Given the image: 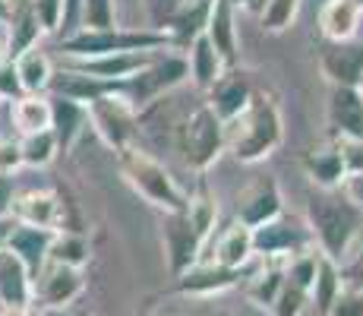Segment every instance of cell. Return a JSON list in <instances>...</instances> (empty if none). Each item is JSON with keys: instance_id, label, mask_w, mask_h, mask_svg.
Instances as JSON below:
<instances>
[{"instance_id": "cell-1", "label": "cell", "mask_w": 363, "mask_h": 316, "mask_svg": "<svg viewBox=\"0 0 363 316\" xmlns=\"http://www.w3.org/2000/svg\"><path fill=\"white\" fill-rule=\"evenodd\" d=\"M284 139V121L278 98L272 92H253L250 104L225 124V149L240 165H256L269 158Z\"/></svg>"}, {"instance_id": "cell-2", "label": "cell", "mask_w": 363, "mask_h": 316, "mask_svg": "<svg viewBox=\"0 0 363 316\" xmlns=\"http://www.w3.org/2000/svg\"><path fill=\"white\" fill-rule=\"evenodd\" d=\"M306 228H310L313 241L319 244V253L338 263L354 244V237L363 231V212L351 206L338 190H332V193L316 190L306 200Z\"/></svg>"}, {"instance_id": "cell-3", "label": "cell", "mask_w": 363, "mask_h": 316, "mask_svg": "<svg viewBox=\"0 0 363 316\" xmlns=\"http://www.w3.org/2000/svg\"><path fill=\"white\" fill-rule=\"evenodd\" d=\"M117 165H121V174L133 187V193H139L149 206L162 209L164 215L186 209V193L174 180V174L164 168V161H158L152 152L130 146V149L117 152Z\"/></svg>"}, {"instance_id": "cell-4", "label": "cell", "mask_w": 363, "mask_h": 316, "mask_svg": "<svg viewBox=\"0 0 363 316\" xmlns=\"http://www.w3.org/2000/svg\"><path fill=\"white\" fill-rule=\"evenodd\" d=\"M64 60H86L101 54H130V51H174L171 35L152 29H104V32H76L60 45Z\"/></svg>"}, {"instance_id": "cell-5", "label": "cell", "mask_w": 363, "mask_h": 316, "mask_svg": "<svg viewBox=\"0 0 363 316\" xmlns=\"http://www.w3.org/2000/svg\"><path fill=\"white\" fill-rule=\"evenodd\" d=\"M174 146L184 165L202 178L225 152V124L212 114L208 104H199L174 126Z\"/></svg>"}, {"instance_id": "cell-6", "label": "cell", "mask_w": 363, "mask_h": 316, "mask_svg": "<svg viewBox=\"0 0 363 316\" xmlns=\"http://www.w3.org/2000/svg\"><path fill=\"white\" fill-rule=\"evenodd\" d=\"M190 80V67H186V58L180 51H158L155 60L145 70H139L136 76H130L123 82V98L139 111L152 108L155 102H162L167 92H174L177 86Z\"/></svg>"}, {"instance_id": "cell-7", "label": "cell", "mask_w": 363, "mask_h": 316, "mask_svg": "<svg viewBox=\"0 0 363 316\" xmlns=\"http://www.w3.org/2000/svg\"><path fill=\"white\" fill-rule=\"evenodd\" d=\"M86 114H89V126L99 133V139L108 149L123 152L130 146H136L139 114L121 92L99 95L95 102L86 104Z\"/></svg>"}, {"instance_id": "cell-8", "label": "cell", "mask_w": 363, "mask_h": 316, "mask_svg": "<svg viewBox=\"0 0 363 316\" xmlns=\"http://www.w3.org/2000/svg\"><path fill=\"white\" fill-rule=\"evenodd\" d=\"M82 291H86V272L48 263L45 269L35 276L32 310H57V307H69L82 298Z\"/></svg>"}, {"instance_id": "cell-9", "label": "cell", "mask_w": 363, "mask_h": 316, "mask_svg": "<svg viewBox=\"0 0 363 316\" xmlns=\"http://www.w3.org/2000/svg\"><path fill=\"white\" fill-rule=\"evenodd\" d=\"M10 219L45 231H67V202L57 190H23L13 196Z\"/></svg>"}, {"instance_id": "cell-10", "label": "cell", "mask_w": 363, "mask_h": 316, "mask_svg": "<svg viewBox=\"0 0 363 316\" xmlns=\"http://www.w3.org/2000/svg\"><path fill=\"white\" fill-rule=\"evenodd\" d=\"M278 215H284L281 187H278V180L269 178V174L256 178L253 184H247L237 193V222L247 224L250 231L275 222Z\"/></svg>"}, {"instance_id": "cell-11", "label": "cell", "mask_w": 363, "mask_h": 316, "mask_svg": "<svg viewBox=\"0 0 363 316\" xmlns=\"http://www.w3.org/2000/svg\"><path fill=\"white\" fill-rule=\"evenodd\" d=\"M162 241H164V253H167V269H171L174 278L184 276L186 269H193L202 259V253H206V244L199 241V234L193 231V224L184 212L164 215Z\"/></svg>"}, {"instance_id": "cell-12", "label": "cell", "mask_w": 363, "mask_h": 316, "mask_svg": "<svg viewBox=\"0 0 363 316\" xmlns=\"http://www.w3.org/2000/svg\"><path fill=\"white\" fill-rule=\"evenodd\" d=\"M319 70L332 89H357L363 76V41H325L319 48Z\"/></svg>"}, {"instance_id": "cell-13", "label": "cell", "mask_w": 363, "mask_h": 316, "mask_svg": "<svg viewBox=\"0 0 363 316\" xmlns=\"http://www.w3.org/2000/svg\"><path fill=\"white\" fill-rule=\"evenodd\" d=\"M310 241V228L297 224L288 215H278L275 222L253 228V253H259L265 259H288L294 253L306 250Z\"/></svg>"}, {"instance_id": "cell-14", "label": "cell", "mask_w": 363, "mask_h": 316, "mask_svg": "<svg viewBox=\"0 0 363 316\" xmlns=\"http://www.w3.org/2000/svg\"><path fill=\"white\" fill-rule=\"evenodd\" d=\"M253 92L256 89H253V82H250V73L240 67H234V70H225V73L215 80V86L206 92L208 95L206 104L212 108V114L218 117L221 124H228L247 108Z\"/></svg>"}, {"instance_id": "cell-15", "label": "cell", "mask_w": 363, "mask_h": 316, "mask_svg": "<svg viewBox=\"0 0 363 316\" xmlns=\"http://www.w3.org/2000/svg\"><path fill=\"white\" fill-rule=\"evenodd\" d=\"M158 51H130V54H101V58H86V60H64V67L79 70V73L92 76L101 82H127L139 70H145L155 60Z\"/></svg>"}, {"instance_id": "cell-16", "label": "cell", "mask_w": 363, "mask_h": 316, "mask_svg": "<svg viewBox=\"0 0 363 316\" xmlns=\"http://www.w3.org/2000/svg\"><path fill=\"white\" fill-rule=\"evenodd\" d=\"M243 269H225V266H215V263H199L193 269H186L184 276L174 278V291L184 294V298H215V294L228 291V288L240 285Z\"/></svg>"}, {"instance_id": "cell-17", "label": "cell", "mask_w": 363, "mask_h": 316, "mask_svg": "<svg viewBox=\"0 0 363 316\" xmlns=\"http://www.w3.org/2000/svg\"><path fill=\"white\" fill-rule=\"evenodd\" d=\"M332 139H363V95L360 89H332L325 104Z\"/></svg>"}, {"instance_id": "cell-18", "label": "cell", "mask_w": 363, "mask_h": 316, "mask_svg": "<svg viewBox=\"0 0 363 316\" xmlns=\"http://www.w3.org/2000/svg\"><path fill=\"white\" fill-rule=\"evenodd\" d=\"M300 165H303V174L316 184V190H325V193H332V190H341L345 184V161H341V149H338V139H325V143H316L310 146V149L303 152V158H300Z\"/></svg>"}, {"instance_id": "cell-19", "label": "cell", "mask_w": 363, "mask_h": 316, "mask_svg": "<svg viewBox=\"0 0 363 316\" xmlns=\"http://www.w3.org/2000/svg\"><path fill=\"white\" fill-rule=\"evenodd\" d=\"M234 6L231 0H212L208 6V19H206V38L212 41L215 54L221 58L225 70H234L237 67V58H240V45H237V26H234Z\"/></svg>"}, {"instance_id": "cell-20", "label": "cell", "mask_w": 363, "mask_h": 316, "mask_svg": "<svg viewBox=\"0 0 363 316\" xmlns=\"http://www.w3.org/2000/svg\"><path fill=\"white\" fill-rule=\"evenodd\" d=\"M54 241V231L45 228H32V224H13L10 231V241H6V250L19 259V263L29 269L32 282L41 269L48 266V250H51Z\"/></svg>"}, {"instance_id": "cell-21", "label": "cell", "mask_w": 363, "mask_h": 316, "mask_svg": "<svg viewBox=\"0 0 363 316\" xmlns=\"http://www.w3.org/2000/svg\"><path fill=\"white\" fill-rule=\"evenodd\" d=\"M4 35H6V60L38 48V38L45 32H41L38 19H35L29 0H13L10 4V16H6V23H4Z\"/></svg>"}, {"instance_id": "cell-22", "label": "cell", "mask_w": 363, "mask_h": 316, "mask_svg": "<svg viewBox=\"0 0 363 316\" xmlns=\"http://www.w3.org/2000/svg\"><path fill=\"white\" fill-rule=\"evenodd\" d=\"M10 67H13V80H16L23 95H48L51 80H54V63L41 48H32V51L13 58Z\"/></svg>"}, {"instance_id": "cell-23", "label": "cell", "mask_w": 363, "mask_h": 316, "mask_svg": "<svg viewBox=\"0 0 363 316\" xmlns=\"http://www.w3.org/2000/svg\"><path fill=\"white\" fill-rule=\"evenodd\" d=\"M363 6L357 0H325L319 10V29L325 41H354L360 29Z\"/></svg>"}, {"instance_id": "cell-24", "label": "cell", "mask_w": 363, "mask_h": 316, "mask_svg": "<svg viewBox=\"0 0 363 316\" xmlns=\"http://www.w3.org/2000/svg\"><path fill=\"white\" fill-rule=\"evenodd\" d=\"M48 98H51V133L57 139V149L69 152L76 146V139L82 136V130L89 126L86 104L69 102V98L60 95H48Z\"/></svg>"}, {"instance_id": "cell-25", "label": "cell", "mask_w": 363, "mask_h": 316, "mask_svg": "<svg viewBox=\"0 0 363 316\" xmlns=\"http://www.w3.org/2000/svg\"><path fill=\"white\" fill-rule=\"evenodd\" d=\"M253 259V231L240 222H231L218 237H215V256L202 263H215L225 269H243Z\"/></svg>"}, {"instance_id": "cell-26", "label": "cell", "mask_w": 363, "mask_h": 316, "mask_svg": "<svg viewBox=\"0 0 363 316\" xmlns=\"http://www.w3.org/2000/svg\"><path fill=\"white\" fill-rule=\"evenodd\" d=\"M35 282L10 250H0V307H32Z\"/></svg>"}, {"instance_id": "cell-27", "label": "cell", "mask_w": 363, "mask_h": 316, "mask_svg": "<svg viewBox=\"0 0 363 316\" xmlns=\"http://www.w3.org/2000/svg\"><path fill=\"white\" fill-rule=\"evenodd\" d=\"M10 121L16 136L51 130V98L48 95H19L10 102Z\"/></svg>"}, {"instance_id": "cell-28", "label": "cell", "mask_w": 363, "mask_h": 316, "mask_svg": "<svg viewBox=\"0 0 363 316\" xmlns=\"http://www.w3.org/2000/svg\"><path fill=\"white\" fill-rule=\"evenodd\" d=\"M184 215L190 219L193 231L199 234V241H202V244L212 241V234H215V222H218V200H215V193H212V187H208V180H206V178H199V180H196V190H193V193L186 196V209H184Z\"/></svg>"}, {"instance_id": "cell-29", "label": "cell", "mask_w": 363, "mask_h": 316, "mask_svg": "<svg viewBox=\"0 0 363 316\" xmlns=\"http://www.w3.org/2000/svg\"><path fill=\"white\" fill-rule=\"evenodd\" d=\"M184 58H186V67H190V80L196 82V89H202V92H208V89L215 86V80L225 73V63H221V58L215 54L212 41H208L206 35H199V38L190 41Z\"/></svg>"}, {"instance_id": "cell-30", "label": "cell", "mask_w": 363, "mask_h": 316, "mask_svg": "<svg viewBox=\"0 0 363 316\" xmlns=\"http://www.w3.org/2000/svg\"><path fill=\"white\" fill-rule=\"evenodd\" d=\"M281 288H284V259H265V266L250 276L243 291H247L250 304H256L259 310H272Z\"/></svg>"}, {"instance_id": "cell-31", "label": "cell", "mask_w": 363, "mask_h": 316, "mask_svg": "<svg viewBox=\"0 0 363 316\" xmlns=\"http://www.w3.org/2000/svg\"><path fill=\"white\" fill-rule=\"evenodd\" d=\"M341 294V278H338V266L332 263V259H325L323 253H319V263H316V278H313L310 285V310L313 316H329L332 304L338 300Z\"/></svg>"}, {"instance_id": "cell-32", "label": "cell", "mask_w": 363, "mask_h": 316, "mask_svg": "<svg viewBox=\"0 0 363 316\" xmlns=\"http://www.w3.org/2000/svg\"><path fill=\"white\" fill-rule=\"evenodd\" d=\"M89 253H92V247H89V237L82 231H54L48 263L69 266V269H86Z\"/></svg>"}, {"instance_id": "cell-33", "label": "cell", "mask_w": 363, "mask_h": 316, "mask_svg": "<svg viewBox=\"0 0 363 316\" xmlns=\"http://www.w3.org/2000/svg\"><path fill=\"white\" fill-rule=\"evenodd\" d=\"M19 152H23V168H48L60 156L57 139L51 130L32 133V136H19Z\"/></svg>"}, {"instance_id": "cell-34", "label": "cell", "mask_w": 363, "mask_h": 316, "mask_svg": "<svg viewBox=\"0 0 363 316\" xmlns=\"http://www.w3.org/2000/svg\"><path fill=\"white\" fill-rule=\"evenodd\" d=\"M79 29L82 32L117 29V4L114 0H82L79 4Z\"/></svg>"}, {"instance_id": "cell-35", "label": "cell", "mask_w": 363, "mask_h": 316, "mask_svg": "<svg viewBox=\"0 0 363 316\" xmlns=\"http://www.w3.org/2000/svg\"><path fill=\"white\" fill-rule=\"evenodd\" d=\"M335 266H338V278L345 291H363V231L354 237V244Z\"/></svg>"}, {"instance_id": "cell-36", "label": "cell", "mask_w": 363, "mask_h": 316, "mask_svg": "<svg viewBox=\"0 0 363 316\" xmlns=\"http://www.w3.org/2000/svg\"><path fill=\"white\" fill-rule=\"evenodd\" d=\"M297 10H300V0H265L262 13H259V23H262V32H284L294 26L297 19Z\"/></svg>"}, {"instance_id": "cell-37", "label": "cell", "mask_w": 363, "mask_h": 316, "mask_svg": "<svg viewBox=\"0 0 363 316\" xmlns=\"http://www.w3.org/2000/svg\"><path fill=\"white\" fill-rule=\"evenodd\" d=\"M190 4L193 0H149V26L145 29L167 35L174 29V23L190 10Z\"/></svg>"}, {"instance_id": "cell-38", "label": "cell", "mask_w": 363, "mask_h": 316, "mask_svg": "<svg viewBox=\"0 0 363 316\" xmlns=\"http://www.w3.org/2000/svg\"><path fill=\"white\" fill-rule=\"evenodd\" d=\"M306 304H310V294L303 291V288H297L294 282H288L284 278V288L281 294L275 298V304H272V316H300L306 310Z\"/></svg>"}, {"instance_id": "cell-39", "label": "cell", "mask_w": 363, "mask_h": 316, "mask_svg": "<svg viewBox=\"0 0 363 316\" xmlns=\"http://www.w3.org/2000/svg\"><path fill=\"white\" fill-rule=\"evenodd\" d=\"M35 19H38L41 32H57L60 29V16H64V0H29Z\"/></svg>"}, {"instance_id": "cell-40", "label": "cell", "mask_w": 363, "mask_h": 316, "mask_svg": "<svg viewBox=\"0 0 363 316\" xmlns=\"http://www.w3.org/2000/svg\"><path fill=\"white\" fill-rule=\"evenodd\" d=\"M23 171V152H19V136H0V174L13 178Z\"/></svg>"}, {"instance_id": "cell-41", "label": "cell", "mask_w": 363, "mask_h": 316, "mask_svg": "<svg viewBox=\"0 0 363 316\" xmlns=\"http://www.w3.org/2000/svg\"><path fill=\"white\" fill-rule=\"evenodd\" d=\"M341 161H345V174L363 171V139H338Z\"/></svg>"}, {"instance_id": "cell-42", "label": "cell", "mask_w": 363, "mask_h": 316, "mask_svg": "<svg viewBox=\"0 0 363 316\" xmlns=\"http://www.w3.org/2000/svg\"><path fill=\"white\" fill-rule=\"evenodd\" d=\"M329 316H363V291H345V288H341V294L332 304Z\"/></svg>"}, {"instance_id": "cell-43", "label": "cell", "mask_w": 363, "mask_h": 316, "mask_svg": "<svg viewBox=\"0 0 363 316\" xmlns=\"http://www.w3.org/2000/svg\"><path fill=\"white\" fill-rule=\"evenodd\" d=\"M341 196L363 212V171L360 174H347L345 184H341Z\"/></svg>"}, {"instance_id": "cell-44", "label": "cell", "mask_w": 363, "mask_h": 316, "mask_svg": "<svg viewBox=\"0 0 363 316\" xmlns=\"http://www.w3.org/2000/svg\"><path fill=\"white\" fill-rule=\"evenodd\" d=\"M13 196H16V178H6V174H0V219H6V215H10Z\"/></svg>"}, {"instance_id": "cell-45", "label": "cell", "mask_w": 363, "mask_h": 316, "mask_svg": "<svg viewBox=\"0 0 363 316\" xmlns=\"http://www.w3.org/2000/svg\"><path fill=\"white\" fill-rule=\"evenodd\" d=\"M41 316H92L86 307H79V300L69 307H57V310H41Z\"/></svg>"}, {"instance_id": "cell-46", "label": "cell", "mask_w": 363, "mask_h": 316, "mask_svg": "<svg viewBox=\"0 0 363 316\" xmlns=\"http://www.w3.org/2000/svg\"><path fill=\"white\" fill-rule=\"evenodd\" d=\"M231 6L234 10H247V13H256V16H259L265 0H231Z\"/></svg>"}, {"instance_id": "cell-47", "label": "cell", "mask_w": 363, "mask_h": 316, "mask_svg": "<svg viewBox=\"0 0 363 316\" xmlns=\"http://www.w3.org/2000/svg\"><path fill=\"white\" fill-rule=\"evenodd\" d=\"M193 316H234L228 307H218V304H208V307H199Z\"/></svg>"}, {"instance_id": "cell-48", "label": "cell", "mask_w": 363, "mask_h": 316, "mask_svg": "<svg viewBox=\"0 0 363 316\" xmlns=\"http://www.w3.org/2000/svg\"><path fill=\"white\" fill-rule=\"evenodd\" d=\"M13 222L10 215H6V219H0V250H6V241H10V231H13Z\"/></svg>"}, {"instance_id": "cell-49", "label": "cell", "mask_w": 363, "mask_h": 316, "mask_svg": "<svg viewBox=\"0 0 363 316\" xmlns=\"http://www.w3.org/2000/svg\"><path fill=\"white\" fill-rule=\"evenodd\" d=\"M32 307H0V316H32Z\"/></svg>"}, {"instance_id": "cell-50", "label": "cell", "mask_w": 363, "mask_h": 316, "mask_svg": "<svg viewBox=\"0 0 363 316\" xmlns=\"http://www.w3.org/2000/svg\"><path fill=\"white\" fill-rule=\"evenodd\" d=\"M4 63H10V60H6V35H4V23H0V67Z\"/></svg>"}, {"instance_id": "cell-51", "label": "cell", "mask_w": 363, "mask_h": 316, "mask_svg": "<svg viewBox=\"0 0 363 316\" xmlns=\"http://www.w3.org/2000/svg\"><path fill=\"white\" fill-rule=\"evenodd\" d=\"M10 4L13 0H0V23H6V16H10Z\"/></svg>"}, {"instance_id": "cell-52", "label": "cell", "mask_w": 363, "mask_h": 316, "mask_svg": "<svg viewBox=\"0 0 363 316\" xmlns=\"http://www.w3.org/2000/svg\"><path fill=\"white\" fill-rule=\"evenodd\" d=\"M143 316H162V313H155V310H145Z\"/></svg>"}, {"instance_id": "cell-53", "label": "cell", "mask_w": 363, "mask_h": 316, "mask_svg": "<svg viewBox=\"0 0 363 316\" xmlns=\"http://www.w3.org/2000/svg\"><path fill=\"white\" fill-rule=\"evenodd\" d=\"M357 89H360V95H363V76H360V86Z\"/></svg>"}, {"instance_id": "cell-54", "label": "cell", "mask_w": 363, "mask_h": 316, "mask_svg": "<svg viewBox=\"0 0 363 316\" xmlns=\"http://www.w3.org/2000/svg\"><path fill=\"white\" fill-rule=\"evenodd\" d=\"M357 4H360V6H363V0H357Z\"/></svg>"}, {"instance_id": "cell-55", "label": "cell", "mask_w": 363, "mask_h": 316, "mask_svg": "<svg viewBox=\"0 0 363 316\" xmlns=\"http://www.w3.org/2000/svg\"><path fill=\"white\" fill-rule=\"evenodd\" d=\"M0 108H4V102H0Z\"/></svg>"}]
</instances>
